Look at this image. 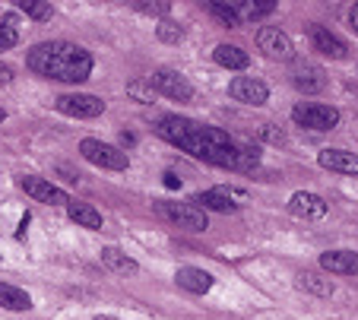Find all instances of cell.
I'll use <instances>...</instances> for the list:
<instances>
[{"label":"cell","mask_w":358,"mask_h":320,"mask_svg":"<svg viewBox=\"0 0 358 320\" xmlns=\"http://www.w3.org/2000/svg\"><path fill=\"white\" fill-rule=\"evenodd\" d=\"M159 212H162L169 222H175L178 228H187V232H206V228H210L206 212L194 203H159Z\"/></svg>","instance_id":"cell-5"},{"label":"cell","mask_w":358,"mask_h":320,"mask_svg":"<svg viewBox=\"0 0 358 320\" xmlns=\"http://www.w3.org/2000/svg\"><path fill=\"white\" fill-rule=\"evenodd\" d=\"M292 121L308 130H333L339 124V111L333 105H320V102H298L292 108Z\"/></svg>","instance_id":"cell-4"},{"label":"cell","mask_w":358,"mask_h":320,"mask_svg":"<svg viewBox=\"0 0 358 320\" xmlns=\"http://www.w3.org/2000/svg\"><path fill=\"white\" fill-rule=\"evenodd\" d=\"M229 96L235 99V102L260 108V105H266V99H270V89H266V82L257 80V76H235V80L229 82Z\"/></svg>","instance_id":"cell-9"},{"label":"cell","mask_w":358,"mask_h":320,"mask_svg":"<svg viewBox=\"0 0 358 320\" xmlns=\"http://www.w3.org/2000/svg\"><path fill=\"white\" fill-rule=\"evenodd\" d=\"M320 266L336 276H358V254L355 251H327L320 254Z\"/></svg>","instance_id":"cell-14"},{"label":"cell","mask_w":358,"mask_h":320,"mask_svg":"<svg viewBox=\"0 0 358 320\" xmlns=\"http://www.w3.org/2000/svg\"><path fill=\"white\" fill-rule=\"evenodd\" d=\"M149 86L156 89V92H162V96L175 99V102H190L194 99V86L178 70H156V73L149 76Z\"/></svg>","instance_id":"cell-6"},{"label":"cell","mask_w":358,"mask_h":320,"mask_svg":"<svg viewBox=\"0 0 358 320\" xmlns=\"http://www.w3.org/2000/svg\"><path fill=\"white\" fill-rule=\"evenodd\" d=\"M298 286H301L304 292L320 295V298H330V295H333V282L324 279L320 272H301V276H298Z\"/></svg>","instance_id":"cell-22"},{"label":"cell","mask_w":358,"mask_h":320,"mask_svg":"<svg viewBox=\"0 0 358 320\" xmlns=\"http://www.w3.org/2000/svg\"><path fill=\"white\" fill-rule=\"evenodd\" d=\"M292 82H295L301 92H320V89L327 86L324 70H320V67H311V64H298L295 73H292Z\"/></svg>","instance_id":"cell-18"},{"label":"cell","mask_w":358,"mask_h":320,"mask_svg":"<svg viewBox=\"0 0 358 320\" xmlns=\"http://www.w3.org/2000/svg\"><path fill=\"white\" fill-rule=\"evenodd\" d=\"M127 92L136 99V102H143V105H152V99H156V89L149 86V80H134L127 86Z\"/></svg>","instance_id":"cell-26"},{"label":"cell","mask_w":358,"mask_h":320,"mask_svg":"<svg viewBox=\"0 0 358 320\" xmlns=\"http://www.w3.org/2000/svg\"><path fill=\"white\" fill-rule=\"evenodd\" d=\"M257 48L264 51L270 61H292L295 57V45L285 32H279L276 26H264L257 32Z\"/></svg>","instance_id":"cell-8"},{"label":"cell","mask_w":358,"mask_h":320,"mask_svg":"<svg viewBox=\"0 0 358 320\" xmlns=\"http://www.w3.org/2000/svg\"><path fill=\"white\" fill-rule=\"evenodd\" d=\"M3 121H7V111H3V108H0V124H3Z\"/></svg>","instance_id":"cell-34"},{"label":"cell","mask_w":358,"mask_h":320,"mask_svg":"<svg viewBox=\"0 0 358 320\" xmlns=\"http://www.w3.org/2000/svg\"><path fill=\"white\" fill-rule=\"evenodd\" d=\"M20 187H22V191H26L32 200H38V203H51V206H67V203H70L67 191L55 187L51 181H45V177L26 175V177H20Z\"/></svg>","instance_id":"cell-10"},{"label":"cell","mask_w":358,"mask_h":320,"mask_svg":"<svg viewBox=\"0 0 358 320\" xmlns=\"http://www.w3.org/2000/svg\"><path fill=\"white\" fill-rule=\"evenodd\" d=\"M260 136H264L266 143H276V146L285 143V133L276 127V124H264V127H260Z\"/></svg>","instance_id":"cell-29"},{"label":"cell","mask_w":358,"mask_h":320,"mask_svg":"<svg viewBox=\"0 0 358 320\" xmlns=\"http://www.w3.org/2000/svg\"><path fill=\"white\" fill-rule=\"evenodd\" d=\"M80 156L86 159V162L99 165V168H108V171H127L130 168L127 152H121L117 146H111V143H101V140H83Z\"/></svg>","instance_id":"cell-3"},{"label":"cell","mask_w":358,"mask_h":320,"mask_svg":"<svg viewBox=\"0 0 358 320\" xmlns=\"http://www.w3.org/2000/svg\"><path fill=\"white\" fill-rule=\"evenodd\" d=\"M156 133L162 136L165 143L184 150L187 156L203 159L219 168H231V171H254L260 162V150L248 143L231 140L225 130L213 127V124H200L190 117H178L169 115L156 124Z\"/></svg>","instance_id":"cell-1"},{"label":"cell","mask_w":358,"mask_h":320,"mask_svg":"<svg viewBox=\"0 0 358 320\" xmlns=\"http://www.w3.org/2000/svg\"><path fill=\"white\" fill-rule=\"evenodd\" d=\"M289 210H292V216H298V219H324L327 216L324 197H317V194H308V191L292 194Z\"/></svg>","instance_id":"cell-12"},{"label":"cell","mask_w":358,"mask_h":320,"mask_svg":"<svg viewBox=\"0 0 358 320\" xmlns=\"http://www.w3.org/2000/svg\"><path fill=\"white\" fill-rule=\"evenodd\" d=\"M156 32H159V38H162L165 45H178V41L184 38V29L178 26V22H171V20H162V22H159Z\"/></svg>","instance_id":"cell-27"},{"label":"cell","mask_w":358,"mask_h":320,"mask_svg":"<svg viewBox=\"0 0 358 320\" xmlns=\"http://www.w3.org/2000/svg\"><path fill=\"white\" fill-rule=\"evenodd\" d=\"M213 61H216L219 67H225V70H248L250 67V54L248 51H241L238 45H216Z\"/></svg>","instance_id":"cell-17"},{"label":"cell","mask_w":358,"mask_h":320,"mask_svg":"<svg viewBox=\"0 0 358 320\" xmlns=\"http://www.w3.org/2000/svg\"><path fill=\"white\" fill-rule=\"evenodd\" d=\"M29 70L45 80H61V82H83L92 73V54L80 45L70 41H45L35 45L26 57Z\"/></svg>","instance_id":"cell-2"},{"label":"cell","mask_w":358,"mask_h":320,"mask_svg":"<svg viewBox=\"0 0 358 320\" xmlns=\"http://www.w3.org/2000/svg\"><path fill=\"white\" fill-rule=\"evenodd\" d=\"M194 206H200L203 212H235L238 210V203L231 200V194L229 191H203V194H196L194 200H190Z\"/></svg>","instance_id":"cell-15"},{"label":"cell","mask_w":358,"mask_h":320,"mask_svg":"<svg viewBox=\"0 0 358 320\" xmlns=\"http://www.w3.org/2000/svg\"><path fill=\"white\" fill-rule=\"evenodd\" d=\"M175 279H178V286L194 295H206L213 289V276L206 270H196V266H181V270L175 272Z\"/></svg>","instance_id":"cell-16"},{"label":"cell","mask_w":358,"mask_h":320,"mask_svg":"<svg viewBox=\"0 0 358 320\" xmlns=\"http://www.w3.org/2000/svg\"><path fill=\"white\" fill-rule=\"evenodd\" d=\"M101 263H105V270L121 272V276H127V272H136V270H140V266H136V260H130L127 254H121L117 247H101Z\"/></svg>","instance_id":"cell-20"},{"label":"cell","mask_w":358,"mask_h":320,"mask_svg":"<svg viewBox=\"0 0 358 320\" xmlns=\"http://www.w3.org/2000/svg\"><path fill=\"white\" fill-rule=\"evenodd\" d=\"M206 10H210L213 16H216L219 22H225V26H241V20H238V13H235V7H229V3H206Z\"/></svg>","instance_id":"cell-25"},{"label":"cell","mask_w":358,"mask_h":320,"mask_svg":"<svg viewBox=\"0 0 358 320\" xmlns=\"http://www.w3.org/2000/svg\"><path fill=\"white\" fill-rule=\"evenodd\" d=\"M349 22H352V29H355V35H358V7L349 10Z\"/></svg>","instance_id":"cell-33"},{"label":"cell","mask_w":358,"mask_h":320,"mask_svg":"<svg viewBox=\"0 0 358 320\" xmlns=\"http://www.w3.org/2000/svg\"><path fill=\"white\" fill-rule=\"evenodd\" d=\"M165 187H169V191H178V187H181V177L175 175V171H165Z\"/></svg>","instance_id":"cell-31"},{"label":"cell","mask_w":358,"mask_h":320,"mask_svg":"<svg viewBox=\"0 0 358 320\" xmlns=\"http://www.w3.org/2000/svg\"><path fill=\"white\" fill-rule=\"evenodd\" d=\"M136 10H140V13H149V16H165L169 13V3H136Z\"/></svg>","instance_id":"cell-30"},{"label":"cell","mask_w":358,"mask_h":320,"mask_svg":"<svg viewBox=\"0 0 358 320\" xmlns=\"http://www.w3.org/2000/svg\"><path fill=\"white\" fill-rule=\"evenodd\" d=\"M273 10H276V3H238L235 13L238 20H264V16H270Z\"/></svg>","instance_id":"cell-23"},{"label":"cell","mask_w":358,"mask_h":320,"mask_svg":"<svg viewBox=\"0 0 358 320\" xmlns=\"http://www.w3.org/2000/svg\"><path fill=\"white\" fill-rule=\"evenodd\" d=\"M10 82H13V67L0 64V86H10Z\"/></svg>","instance_id":"cell-32"},{"label":"cell","mask_w":358,"mask_h":320,"mask_svg":"<svg viewBox=\"0 0 358 320\" xmlns=\"http://www.w3.org/2000/svg\"><path fill=\"white\" fill-rule=\"evenodd\" d=\"M320 168L327 171H339V175H355L358 177V152H345V150H324L317 156Z\"/></svg>","instance_id":"cell-13"},{"label":"cell","mask_w":358,"mask_h":320,"mask_svg":"<svg viewBox=\"0 0 358 320\" xmlns=\"http://www.w3.org/2000/svg\"><path fill=\"white\" fill-rule=\"evenodd\" d=\"M20 10L26 16H32V20H38V22H45V20H51V3H45V0H20Z\"/></svg>","instance_id":"cell-24"},{"label":"cell","mask_w":358,"mask_h":320,"mask_svg":"<svg viewBox=\"0 0 358 320\" xmlns=\"http://www.w3.org/2000/svg\"><path fill=\"white\" fill-rule=\"evenodd\" d=\"M308 35H311L314 51H320L324 57H333V61L349 57V45H345L336 32H330L327 26H317V22H314V26H308Z\"/></svg>","instance_id":"cell-11"},{"label":"cell","mask_w":358,"mask_h":320,"mask_svg":"<svg viewBox=\"0 0 358 320\" xmlns=\"http://www.w3.org/2000/svg\"><path fill=\"white\" fill-rule=\"evenodd\" d=\"M55 108L70 117H99L105 111V102L99 96H89V92H70V96L55 99Z\"/></svg>","instance_id":"cell-7"},{"label":"cell","mask_w":358,"mask_h":320,"mask_svg":"<svg viewBox=\"0 0 358 320\" xmlns=\"http://www.w3.org/2000/svg\"><path fill=\"white\" fill-rule=\"evenodd\" d=\"M20 45V32L10 26H0V51H7V48H16Z\"/></svg>","instance_id":"cell-28"},{"label":"cell","mask_w":358,"mask_h":320,"mask_svg":"<svg viewBox=\"0 0 358 320\" xmlns=\"http://www.w3.org/2000/svg\"><path fill=\"white\" fill-rule=\"evenodd\" d=\"M67 216L73 219L76 225H83V228H92V232H99V228H101V212L95 210L92 203H76V200H70V203H67Z\"/></svg>","instance_id":"cell-19"},{"label":"cell","mask_w":358,"mask_h":320,"mask_svg":"<svg viewBox=\"0 0 358 320\" xmlns=\"http://www.w3.org/2000/svg\"><path fill=\"white\" fill-rule=\"evenodd\" d=\"M0 307H7V311H29L32 298H29V292H22V289L10 286V282H0Z\"/></svg>","instance_id":"cell-21"}]
</instances>
